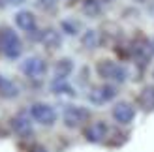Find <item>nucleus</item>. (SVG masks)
I'll return each instance as SVG.
<instances>
[{"instance_id": "1", "label": "nucleus", "mask_w": 154, "mask_h": 152, "mask_svg": "<svg viewBox=\"0 0 154 152\" xmlns=\"http://www.w3.org/2000/svg\"><path fill=\"white\" fill-rule=\"evenodd\" d=\"M0 47H2V53L8 58H17L23 51L19 36H17V32H13L11 28L0 30Z\"/></svg>"}, {"instance_id": "16", "label": "nucleus", "mask_w": 154, "mask_h": 152, "mask_svg": "<svg viewBox=\"0 0 154 152\" xmlns=\"http://www.w3.org/2000/svg\"><path fill=\"white\" fill-rule=\"evenodd\" d=\"M83 11L87 15H98L100 13V2L98 0H83Z\"/></svg>"}, {"instance_id": "2", "label": "nucleus", "mask_w": 154, "mask_h": 152, "mask_svg": "<svg viewBox=\"0 0 154 152\" xmlns=\"http://www.w3.org/2000/svg\"><path fill=\"white\" fill-rule=\"evenodd\" d=\"M96 70L100 73V77H103L107 81H113V83H124L126 77H128L126 68H122L117 62H111V60H102Z\"/></svg>"}, {"instance_id": "7", "label": "nucleus", "mask_w": 154, "mask_h": 152, "mask_svg": "<svg viewBox=\"0 0 154 152\" xmlns=\"http://www.w3.org/2000/svg\"><path fill=\"white\" fill-rule=\"evenodd\" d=\"M11 130L19 137H28V135H32V122L25 115H17L11 118Z\"/></svg>"}, {"instance_id": "5", "label": "nucleus", "mask_w": 154, "mask_h": 152, "mask_svg": "<svg viewBox=\"0 0 154 152\" xmlns=\"http://www.w3.org/2000/svg\"><path fill=\"white\" fill-rule=\"evenodd\" d=\"M21 70H23V73H25V75L36 79V77H42V75L47 71V66H45V62H43L42 58L32 56V58H26L25 62H23Z\"/></svg>"}, {"instance_id": "3", "label": "nucleus", "mask_w": 154, "mask_h": 152, "mask_svg": "<svg viewBox=\"0 0 154 152\" xmlns=\"http://www.w3.org/2000/svg\"><path fill=\"white\" fill-rule=\"evenodd\" d=\"M30 115L36 122H40L42 126H53L57 120V111L47 103H34L30 107Z\"/></svg>"}, {"instance_id": "15", "label": "nucleus", "mask_w": 154, "mask_h": 152, "mask_svg": "<svg viewBox=\"0 0 154 152\" xmlns=\"http://www.w3.org/2000/svg\"><path fill=\"white\" fill-rule=\"evenodd\" d=\"M0 94L6 96V98H13L15 94H17V87H15L11 81L4 79V81H2V85H0Z\"/></svg>"}, {"instance_id": "21", "label": "nucleus", "mask_w": 154, "mask_h": 152, "mask_svg": "<svg viewBox=\"0 0 154 152\" xmlns=\"http://www.w3.org/2000/svg\"><path fill=\"white\" fill-rule=\"evenodd\" d=\"M42 4H45V6H49V4H55V0H40Z\"/></svg>"}, {"instance_id": "17", "label": "nucleus", "mask_w": 154, "mask_h": 152, "mask_svg": "<svg viewBox=\"0 0 154 152\" xmlns=\"http://www.w3.org/2000/svg\"><path fill=\"white\" fill-rule=\"evenodd\" d=\"M96 41H98V36H96V32H94V30H88V32L83 36V43L87 45L88 49L96 47Z\"/></svg>"}, {"instance_id": "23", "label": "nucleus", "mask_w": 154, "mask_h": 152, "mask_svg": "<svg viewBox=\"0 0 154 152\" xmlns=\"http://www.w3.org/2000/svg\"><path fill=\"white\" fill-rule=\"evenodd\" d=\"M2 81H4V77H0V85H2Z\"/></svg>"}, {"instance_id": "14", "label": "nucleus", "mask_w": 154, "mask_h": 152, "mask_svg": "<svg viewBox=\"0 0 154 152\" xmlns=\"http://www.w3.org/2000/svg\"><path fill=\"white\" fill-rule=\"evenodd\" d=\"M51 88L55 90L57 94H73V88L68 85V81L60 79V77H55V81L51 83Z\"/></svg>"}, {"instance_id": "11", "label": "nucleus", "mask_w": 154, "mask_h": 152, "mask_svg": "<svg viewBox=\"0 0 154 152\" xmlns=\"http://www.w3.org/2000/svg\"><path fill=\"white\" fill-rule=\"evenodd\" d=\"M139 103L145 111H154V87H145L141 90Z\"/></svg>"}, {"instance_id": "13", "label": "nucleus", "mask_w": 154, "mask_h": 152, "mask_svg": "<svg viewBox=\"0 0 154 152\" xmlns=\"http://www.w3.org/2000/svg\"><path fill=\"white\" fill-rule=\"evenodd\" d=\"M42 41L47 45V47L57 49L60 45V36H58V32H55V30H45L42 34Z\"/></svg>"}, {"instance_id": "4", "label": "nucleus", "mask_w": 154, "mask_h": 152, "mask_svg": "<svg viewBox=\"0 0 154 152\" xmlns=\"http://www.w3.org/2000/svg\"><path fill=\"white\" fill-rule=\"evenodd\" d=\"M88 118V111L79 105H68L64 109V124L68 128H77Z\"/></svg>"}, {"instance_id": "10", "label": "nucleus", "mask_w": 154, "mask_h": 152, "mask_svg": "<svg viewBox=\"0 0 154 152\" xmlns=\"http://www.w3.org/2000/svg\"><path fill=\"white\" fill-rule=\"evenodd\" d=\"M15 23H17V26L21 30H25V32H32L36 28V17L32 11H19L15 15Z\"/></svg>"}, {"instance_id": "9", "label": "nucleus", "mask_w": 154, "mask_h": 152, "mask_svg": "<svg viewBox=\"0 0 154 152\" xmlns=\"http://www.w3.org/2000/svg\"><path fill=\"white\" fill-rule=\"evenodd\" d=\"M115 88L109 87V85H105V87H100L96 88L94 92L90 94V102L92 103H107V102H111L113 98H115Z\"/></svg>"}, {"instance_id": "18", "label": "nucleus", "mask_w": 154, "mask_h": 152, "mask_svg": "<svg viewBox=\"0 0 154 152\" xmlns=\"http://www.w3.org/2000/svg\"><path fill=\"white\" fill-rule=\"evenodd\" d=\"M62 28L66 30L68 34H72V36H73V34H77V28H75V25H73V23H70V21H64V23H62Z\"/></svg>"}, {"instance_id": "22", "label": "nucleus", "mask_w": 154, "mask_h": 152, "mask_svg": "<svg viewBox=\"0 0 154 152\" xmlns=\"http://www.w3.org/2000/svg\"><path fill=\"white\" fill-rule=\"evenodd\" d=\"M150 49H152V53H154V40L150 41Z\"/></svg>"}, {"instance_id": "20", "label": "nucleus", "mask_w": 154, "mask_h": 152, "mask_svg": "<svg viewBox=\"0 0 154 152\" xmlns=\"http://www.w3.org/2000/svg\"><path fill=\"white\" fill-rule=\"evenodd\" d=\"M23 2H25V0H8V4H11V6H19Z\"/></svg>"}, {"instance_id": "6", "label": "nucleus", "mask_w": 154, "mask_h": 152, "mask_svg": "<svg viewBox=\"0 0 154 152\" xmlns=\"http://www.w3.org/2000/svg\"><path fill=\"white\" fill-rule=\"evenodd\" d=\"M135 117V109L126 102H120L113 107V118L117 120L119 124H130Z\"/></svg>"}, {"instance_id": "19", "label": "nucleus", "mask_w": 154, "mask_h": 152, "mask_svg": "<svg viewBox=\"0 0 154 152\" xmlns=\"http://www.w3.org/2000/svg\"><path fill=\"white\" fill-rule=\"evenodd\" d=\"M30 150H32V152H45V148H42V147H38V145H34V147H30Z\"/></svg>"}, {"instance_id": "8", "label": "nucleus", "mask_w": 154, "mask_h": 152, "mask_svg": "<svg viewBox=\"0 0 154 152\" xmlns=\"http://www.w3.org/2000/svg\"><path fill=\"white\" fill-rule=\"evenodd\" d=\"M107 135V126L103 122H94L85 130V137L90 143H102Z\"/></svg>"}, {"instance_id": "12", "label": "nucleus", "mask_w": 154, "mask_h": 152, "mask_svg": "<svg viewBox=\"0 0 154 152\" xmlns=\"http://www.w3.org/2000/svg\"><path fill=\"white\" fill-rule=\"evenodd\" d=\"M72 70H73V62L70 58H62V60H58V64L55 68V73H57V77L66 79L68 75L72 73Z\"/></svg>"}]
</instances>
